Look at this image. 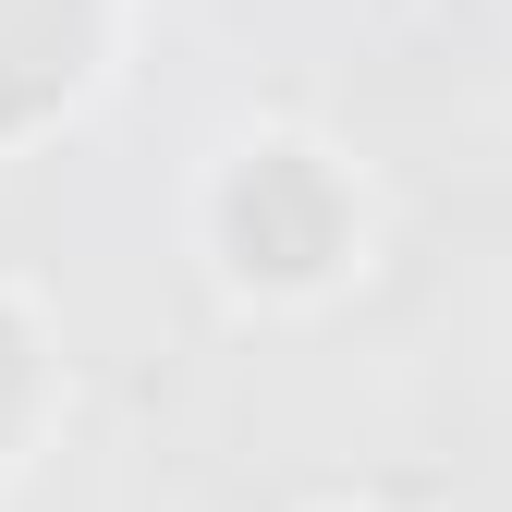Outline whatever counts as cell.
Returning a JSON list of instances; mask_svg holds the SVG:
<instances>
[{"mask_svg":"<svg viewBox=\"0 0 512 512\" xmlns=\"http://www.w3.org/2000/svg\"><path fill=\"white\" fill-rule=\"evenodd\" d=\"M74 37H86V0H0V122L74 74Z\"/></svg>","mask_w":512,"mask_h":512,"instance_id":"7a4b0ae2","label":"cell"},{"mask_svg":"<svg viewBox=\"0 0 512 512\" xmlns=\"http://www.w3.org/2000/svg\"><path fill=\"white\" fill-rule=\"evenodd\" d=\"M232 244H244V269L305 281L317 256L342 244V196H330V171H317V159H293V147H269V159L232 183Z\"/></svg>","mask_w":512,"mask_h":512,"instance_id":"6da1fadb","label":"cell"},{"mask_svg":"<svg viewBox=\"0 0 512 512\" xmlns=\"http://www.w3.org/2000/svg\"><path fill=\"white\" fill-rule=\"evenodd\" d=\"M13 403H25V342H13V317H0V427H13Z\"/></svg>","mask_w":512,"mask_h":512,"instance_id":"3957f363","label":"cell"}]
</instances>
